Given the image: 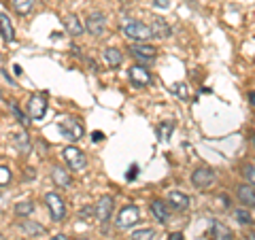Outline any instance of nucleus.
I'll return each instance as SVG.
<instances>
[{"instance_id": "1", "label": "nucleus", "mask_w": 255, "mask_h": 240, "mask_svg": "<svg viewBox=\"0 0 255 240\" xmlns=\"http://www.w3.org/2000/svg\"><path fill=\"white\" fill-rule=\"evenodd\" d=\"M122 32L126 38H130V41H138V43H145L149 41L151 36H153V32L147 23H142L138 19H124L122 21Z\"/></svg>"}, {"instance_id": "2", "label": "nucleus", "mask_w": 255, "mask_h": 240, "mask_svg": "<svg viewBox=\"0 0 255 240\" xmlns=\"http://www.w3.org/2000/svg\"><path fill=\"white\" fill-rule=\"evenodd\" d=\"M58 127H60V132L64 138H68V140H79V138H83V125L77 121L75 117H62L60 121H58Z\"/></svg>"}, {"instance_id": "3", "label": "nucleus", "mask_w": 255, "mask_h": 240, "mask_svg": "<svg viewBox=\"0 0 255 240\" xmlns=\"http://www.w3.org/2000/svg\"><path fill=\"white\" fill-rule=\"evenodd\" d=\"M45 204H47V209H49L53 221H62L64 217H66V204H64V200L58 194H47Z\"/></svg>"}, {"instance_id": "4", "label": "nucleus", "mask_w": 255, "mask_h": 240, "mask_svg": "<svg viewBox=\"0 0 255 240\" xmlns=\"http://www.w3.org/2000/svg\"><path fill=\"white\" fill-rule=\"evenodd\" d=\"M85 30L90 32L92 36H96V38L105 36V32H107V17H105V13H92L90 17H87V21H85Z\"/></svg>"}, {"instance_id": "5", "label": "nucleus", "mask_w": 255, "mask_h": 240, "mask_svg": "<svg viewBox=\"0 0 255 240\" xmlns=\"http://www.w3.org/2000/svg\"><path fill=\"white\" fill-rule=\"evenodd\" d=\"M138 217H140V213H138V206H124L122 211H119V217H117V226L122 228V230H128V228H132V226H136L138 223Z\"/></svg>"}, {"instance_id": "6", "label": "nucleus", "mask_w": 255, "mask_h": 240, "mask_svg": "<svg viewBox=\"0 0 255 240\" xmlns=\"http://www.w3.org/2000/svg\"><path fill=\"white\" fill-rule=\"evenodd\" d=\"M64 159H66V164L73 168V170H83L87 166V157L83 151H79L77 147H66L64 149Z\"/></svg>"}, {"instance_id": "7", "label": "nucleus", "mask_w": 255, "mask_h": 240, "mask_svg": "<svg viewBox=\"0 0 255 240\" xmlns=\"http://www.w3.org/2000/svg\"><path fill=\"white\" fill-rule=\"evenodd\" d=\"M130 53H132L136 60L145 62V64L153 62V60L157 58V49H155L153 45H147V43H136V45H132V47H130Z\"/></svg>"}, {"instance_id": "8", "label": "nucleus", "mask_w": 255, "mask_h": 240, "mask_svg": "<svg viewBox=\"0 0 255 240\" xmlns=\"http://www.w3.org/2000/svg\"><path fill=\"white\" fill-rule=\"evenodd\" d=\"M45 113H47V98L43 94H32L28 102V115L32 119H43Z\"/></svg>"}, {"instance_id": "9", "label": "nucleus", "mask_w": 255, "mask_h": 240, "mask_svg": "<svg viewBox=\"0 0 255 240\" xmlns=\"http://www.w3.org/2000/svg\"><path fill=\"white\" fill-rule=\"evenodd\" d=\"M111 215H113V198L102 196L98 200V204H96V209H94V217L98 219L100 223H107L111 219Z\"/></svg>"}, {"instance_id": "10", "label": "nucleus", "mask_w": 255, "mask_h": 240, "mask_svg": "<svg viewBox=\"0 0 255 240\" xmlns=\"http://www.w3.org/2000/svg\"><path fill=\"white\" fill-rule=\"evenodd\" d=\"M215 181V172L209 170V168H198V170H194V174H191V183H194V187L198 189H209L213 185Z\"/></svg>"}, {"instance_id": "11", "label": "nucleus", "mask_w": 255, "mask_h": 240, "mask_svg": "<svg viewBox=\"0 0 255 240\" xmlns=\"http://www.w3.org/2000/svg\"><path fill=\"white\" fill-rule=\"evenodd\" d=\"M128 77H130L132 85H136V87H145V85L151 83V75H149V70L145 66H132Z\"/></svg>"}, {"instance_id": "12", "label": "nucleus", "mask_w": 255, "mask_h": 240, "mask_svg": "<svg viewBox=\"0 0 255 240\" xmlns=\"http://www.w3.org/2000/svg\"><path fill=\"white\" fill-rule=\"evenodd\" d=\"M64 28H66V32L70 36H81L83 30H85V26L77 15H66V17H64Z\"/></svg>"}, {"instance_id": "13", "label": "nucleus", "mask_w": 255, "mask_h": 240, "mask_svg": "<svg viewBox=\"0 0 255 240\" xmlns=\"http://www.w3.org/2000/svg\"><path fill=\"white\" fill-rule=\"evenodd\" d=\"M0 34H2V38L6 43L15 41V30H13V23H11L6 13H0Z\"/></svg>"}, {"instance_id": "14", "label": "nucleus", "mask_w": 255, "mask_h": 240, "mask_svg": "<svg viewBox=\"0 0 255 240\" xmlns=\"http://www.w3.org/2000/svg\"><path fill=\"white\" fill-rule=\"evenodd\" d=\"M149 28H151V32H153V36H157V38H170L172 36L170 26L164 19H159V17H155L153 23H151Z\"/></svg>"}, {"instance_id": "15", "label": "nucleus", "mask_w": 255, "mask_h": 240, "mask_svg": "<svg viewBox=\"0 0 255 240\" xmlns=\"http://www.w3.org/2000/svg\"><path fill=\"white\" fill-rule=\"evenodd\" d=\"M236 196L243 204L247 206H255V187L253 185H238Z\"/></svg>"}, {"instance_id": "16", "label": "nucleus", "mask_w": 255, "mask_h": 240, "mask_svg": "<svg viewBox=\"0 0 255 240\" xmlns=\"http://www.w3.org/2000/svg\"><path fill=\"white\" fill-rule=\"evenodd\" d=\"M168 202L172 204V209H177V211H185L187 206H189V198H187L185 194H183V191H170Z\"/></svg>"}, {"instance_id": "17", "label": "nucleus", "mask_w": 255, "mask_h": 240, "mask_svg": "<svg viewBox=\"0 0 255 240\" xmlns=\"http://www.w3.org/2000/svg\"><path fill=\"white\" fill-rule=\"evenodd\" d=\"M151 213H153L155 219L162 221V223H168V221H170V211H168V206H166L164 202H159V200H155V202L151 204Z\"/></svg>"}, {"instance_id": "18", "label": "nucleus", "mask_w": 255, "mask_h": 240, "mask_svg": "<svg viewBox=\"0 0 255 240\" xmlns=\"http://www.w3.org/2000/svg\"><path fill=\"white\" fill-rule=\"evenodd\" d=\"M51 179H53V183H55L58 187H70V183H73V181H70V174L64 170V168H60V166L53 168Z\"/></svg>"}, {"instance_id": "19", "label": "nucleus", "mask_w": 255, "mask_h": 240, "mask_svg": "<svg viewBox=\"0 0 255 240\" xmlns=\"http://www.w3.org/2000/svg\"><path fill=\"white\" fill-rule=\"evenodd\" d=\"M105 62L109 64L111 68H117V66H122L124 55H122L119 49H115V47H109V49H105Z\"/></svg>"}, {"instance_id": "20", "label": "nucleus", "mask_w": 255, "mask_h": 240, "mask_svg": "<svg viewBox=\"0 0 255 240\" xmlns=\"http://www.w3.org/2000/svg\"><path fill=\"white\" fill-rule=\"evenodd\" d=\"M213 240H232V232L221 221H213Z\"/></svg>"}, {"instance_id": "21", "label": "nucleus", "mask_w": 255, "mask_h": 240, "mask_svg": "<svg viewBox=\"0 0 255 240\" xmlns=\"http://www.w3.org/2000/svg\"><path fill=\"white\" fill-rule=\"evenodd\" d=\"M13 147L17 149L19 153H28V151H30V138H28V134L26 132L15 134L13 136Z\"/></svg>"}, {"instance_id": "22", "label": "nucleus", "mask_w": 255, "mask_h": 240, "mask_svg": "<svg viewBox=\"0 0 255 240\" xmlns=\"http://www.w3.org/2000/svg\"><path fill=\"white\" fill-rule=\"evenodd\" d=\"M19 228H21V232H26V234H30V236L45 234V228H43V226H38V223H34V221H23Z\"/></svg>"}, {"instance_id": "23", "label": "nucleus", "mask_w": 255, "mask_h": 240, "mask_svg": "<svg viewBox=\"0 0 255 240\" xmlns=\"http://www.w3.org/2000/svg\"><path fill=\"white\" fill-rule=\"evenodd\" d=\"M172 130H174V123H172V121H164L162 125L157 127V138H159V140H168L170 134H172Z\"/></svg>"}, {"instance_id": "24", "label": "nucleus", "mask_w": 255, "mask_h": 240, "mask_svg": "<svg viewBox=\"0 0 255 240\" xmlns=\"http://www.w3.org/2000/svg\"><path fill=\"white\" fill-rule=\"evenodd\" d=\"M132 240H153L155 238V232L151 230V228H142V230H136V232H132Z\"/></svg>"}, {"instance_id": "25", "label": "nucleus", "mask_w": 255, "mask_h": 240, "mask_svg": "<svg viewBox=\"0 0 255 240\" xmlns=\"http://www.w3.org/2000/svg\"><path fill=\"white\" fill-rule=\"evenodd\" d=\"M9 109H11V113L15 115V117H17V121L23 125V127H28V123H30V119L26 117V115H23L21 113V109L17 107V105H15V102H9Z\"/></svg>"}, {"instance_id": "26", "label": "nucleus", "mask_w": 255, "mask_h": 240, "mask_svg": "<svg viewBox=\"0 0 255 240\" xmlns=\"http://www.w3.org/2000/svg\"><path fill=\"white\" fill-rule=\"evenodd\" d=\"M32 6H34V0H15V9H17V13H21V15L30 13Z\"/></svg>"}, {"instance_id": "27", "label": "nucleus", "mask_w": 255, "mask_h": 240, "mask_svg": "<svg viewBox=\"0 0 255 240\" xmlns=\"http://www.w3.org/2000/svg\"><path fill=\"white\" fill-rule=\"evenodd\" d=\"M32 211H34V204L32 202H19L17 206H15V213H17L19 217H28Z\"/></svg>"}, {"instance_id": "28", "label": "nucleus", "mask_w": 255, "mask_h": 240, "mask_svg": "<svg viewBox=\"0 0 255 240\" xmlns=\"http://www.w3.org/2000/svg\"><path fill=\"white\" fill-rule=\"evenodd\" d=\"M234 217H236V221H238V223H243V226H247V223H251V213L247 211V209H238V211L234 213Z\"/></svg>"}, {"instance_id": "29", "label": "nucleus", "mask_w": 255, "mask_h": 240, "mask_svg": "<svg viewBox=\"0 0 255 240\" xmlns=\"http://www.w3.org/2000/svg\"><path fill=\"white\" fill-rule=\"evenodd\" d=\"M243 174H245V179L249 181V185L255 187V166H245L243 168Z\"/></svg>"}, {"instance_id": "30", "label": "nucleus", "mask_w": 255, "mask_h": 240, "mask_svg": "<svg viewBox=\"0 0 255 240\" xmlns=\"http://www.w3.org/2000/svg\"><path fill=\"white\" fill-rule=\"evenodd\" d=\"M11 181V170L4 166H0V185H6Z\"/></svg>"}, {"instance_id": "31", "label": "nucleus", "mask_w": 255, "mask_h": 240, "mask_svg": "<svg viewBox=\"0 0 255 240\" xmlns=\"http://www.w3.org/2000/svg\"><path fill=\"white\" fill-rule=\"evenodd\" d=\"M172 90H174V92H177V94L181 96V98H183V100H187V98H189V94H187V85H185V83H177V85H174V87H172Z\"/></svg>"}, {"instance_id": "32", "label": "nucleus", "mask_w": 255, "mask_h": 240, "mask_svg": "<svg viewBox=\"0 0 255 240\" xmlns=\"http://www.w3.org/2000/svg\"><path fill=\"white\" fill-rule=\"evenodd\" d=\"M136 174H138V164H132L130 166V172L126 174V179L128 181H134V179H136Z\"/></svg>"}, {"instance_id": "33", "label": "nucleus", "mask_w": 255, "mask_h": 240, "mask_svg": "<svg viewBox=\"0 0 255 240\" xmlns=\"http://www.w3.org/2000/svg\"><path fill=\"white\" fill-rule=\"evenodd\" d=\"M155 9H168L170 6V0H153Z\"/></svg>"}, {"instance_id": "34", "label": "nucleus", "mask_w": 255, "mask_h": 240, "mask_svg": "<svg viewBox=\"0 0 255 240\" xmlns=\"http://www.w3.org/2000/svg\"><path fill=\"white\" fill-rule=\"evenodd\" d=\"M168 240H183V234L181 232H172V234L168 236Z\"/></svg>"}, {"instance_id": "35", "label": "nucleus", "mask_w": 255, "mask_h": 240, "mask_svg": "<svg viewBox=\"0 0 255 240\" xmlns=\"http://www.w3.org/2000/svg\"><path fill=\"white\" fill-rule=\"evenodd\" d=\"M102 138H105V134H102V132H94V134H92V140H96V142L102 140Z\"/></svg>"}, {"instance_id": "36", "label": "nucleus", "mask_w": 255, "mask_h": 240, "mask_svg": "<svg viewBox=\"0 0 255 240\" xmlns=\"http://www.w3.org/2000/svg\"><path fill=\"white\" fill-rule=\"evenodd\" d=\"M249 100H251V105L255 107V92H251V94H249Z\"/></svg>"}, {"instance_id": "37", "label": "nucleus", "mask_w": 255, "mask_h": 240, "mask_svg": "<svg viewBox=\"0 0 255 240\" xmlns=\"http://www.w3.org/2000/svg\"><path fill=\"white\" fill-rule=\"evenodd\" d=\"M51 240H68V238H66V236H62V234H58V236H53Z\"/></svg>"}, {"instance_id": "38", "label": "nucleus", "mask_w": 255, "mask_h": 240, "mask_svg": "<svg viewBox=\"0 0 255 240\" xmlns=\"http://www.w3.org/2000/svg\"><path fill=\"white\" fill-rule=\"evenodd\" d=\"M249 240H255V234H249Z\"/></svg>"}, {"instance_id": "39", "label": "nucleus", "mask_w": 255, "mask_h": 240, "mask_svg": "<svg viewBox=\"0 0 255 240\" xmlns=\"http://www.w3.org/2000/svg\"><path fill=\"white\" fill-rule=\"evenodd\" d=\"M0 98H2V92H0Z\"/></svg>"}, {"instance_id": "40", "label": "nucleus", "mask_w": 255, "mask_h": 240, "mask_svg": "<svg viewBox=\"0 0 255 240\" xmlns=\"http://www.w3.org/2000/svg\"><path fill=\"white\" fill-rule=\"evenodd\" d=\"M79 240H85V238H79Z\"/></svg>"}]
</instances>
